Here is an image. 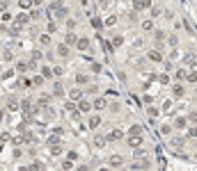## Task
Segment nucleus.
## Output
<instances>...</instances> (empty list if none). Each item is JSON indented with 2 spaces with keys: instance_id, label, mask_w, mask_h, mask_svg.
<instances>
[{
  "instance_id": "nucleus-1",
  "label": "nucleus",
  "mask_w": 197,
  "mask_h": 171,
  "mask_svg": "<svg viewBox=\"0 0 197 171\" xmlns=\"http://www.w3.org/2000/svg\"><path fill=\"white\" fill-rule=\"evenodd\" d=\"M48 7L53 9V14L57 16V19H64V16H67V7H62V2H60V0H55V2H50Z\"/></svg>"
},
{
  "instance_id": "nucleus-2",
  "label": "nucleus",
  "mask_w": 197,
  "mask_h": 171,
  "mask_svg": "<svg viewBox=\"0 0 197 171\" xmlns=\"http://www.w3.org/2000/svg\"><path fill=\"white\" fill-rule=\"evenodd\" d=\"M42 114H44V116H42V121H44V123H46V121H53V119H55V110H53V107H48V105L44 107V112H42Z\"/></svg>"
},
{
  "instance_id": "nucleus-3",
  "label": "nucleus",
  "mask_w": 197,
  "mask_h": 171,
  "mask_svg": "<svg viewBox=\"0 0 197 171\" xmlns=\"http://www.w3.org/2000/svg\"><path fill=\"white\" fill-rule=\"evenodd\" d=\"M108 164H110V167H121V164H124V157L115 153V155H110V157H108Z\"/></svg>"
},
{
  "instance_id": "nucleus-4",
  "label": "nucleus",
  "mask_w": 197,
  "mask_h": 171,
  "mask_svg": "<svg viewBox=\"0 0 197 171\" xmlns=\"http://www.w3.org/2000/svg\"><path fill=\"white\" fill-rule=\"evenodd\" d=\"M129 146L140 148V146H142V135H131V137H129Z\"/></svg>"
},
{
  "instance_id": "nucleus-5",
  "label": "nucleus",
  "mask_w": 197,
  "mask_h": 171,
  "mask_svg": "<svg viewBox=\"0 0 197 171\" xmlns=\"http://www.w3.org/2000/svg\"><path fill=\"white\" fill-rule=\"evenodd\" d=\"M154 39H156V46H158V50L163 48V41H165V32L163 30H156L154 32Z\"/></svg>"
},
{
  "instance_id": "nucleus-6",
  "label": "nucleus",
  "mask_w": 197,
  "mask_h": 171,
  "mask_svg": "<svg viewBox=\"0 0 197 171\" xmlns=\"http://www.w3.org/2000/svg\"><path fill=\"white\" fill-rule=\"evenodd\" d=\"M69 98H71L73 103H78L80 98H83V89H78V87H76V89H71V91H69Z\"/></svg>"
},
{
  "instance_id": "nucleus-7",
  "label": "nucleus",
  "mask_w": 197,
  "mask_h": 171,
  "mask_svg": "<svg viewBox=\"0 0 197 171\" xmlns=\"http://www.w3.org/2000/svg\"><path fill=\"white\" fill-rule=\"evenodd\" d=\"M133 5H135V9H149L151 0H133Z\"/></svg>"
},
{
  "instance_id": "nucleus-8",
  "label": "nucleus",
  "mask_w": 197,
  "mask_h": 171,
  "mask_svg": "<svg viewBox=\"0 0 197 171\" xmlns=\"http://www.w3.org/2000/svg\"><path fill=\"white\" fill-rule=\"evenodd\" d=\"M32 19H30V14H19L16 16V25H28Z\"/></svg>"
},
{
  "instance_id": "nucleus-9",
  "label": "nucleus",
  "mask_w": 197,
  "mask_h": 171,
  "mask_svg": "<svg viewBox=\"0 0 197 171\" xmlns=\"http://www.w3.org/2000/svg\"><path fill=\"white\" fill-rule=\"evenodd\" d=\"M78 110L87 114V112L92 110V103H90V101H83V98H80V101H78Z\"/></svg>"
},
{
  "instance_id": "nucleus-10",
  "label": "nucleus",
  "mask_w": 197,
  "mask_h": 171,
  "mask_svg": "<svg viewBox=\"0 0 197 171\" xmlns=\"http://www.w3.org/2000/svg\"><path fill=\"white\" fill-rule=\"evenodd\" d=\"M149 60L151 62H163V55H160V50H149Z\"/></svg>"
},
{
  "instance_id": "nucleus-11",
  "label": "nucleus",
  "mask_w": 197,
  "mask_h": 171,
  "mask_svg": "<svg viewBox=\"0 0 197 171\" xmlns=\"http://www.w3.org/2000/svg\"><path fill=\"white\" fill-rule=\"evenodd\" d=\"M7 107H9L11 112L19 110V98H16V96H9V98H7Z\"/></svg>"
},
{
  "instance_id": "nucleus-12",
  "label": "nucleus",
  "mask_w": 197,
  "mask_h": 171,
  "mask_svg": "<svg viewBox=\"0 0 197 171\" xmlns=\"http://www.w3.org/2000/svg\"><path fill=\"white\" fill-rule=\"evenodd\" d=\"M186 123H188V119L177 116V119H174V128H177V130H183V128H186Z\"/></svg>"
},
{
  "instance_id": "nucleus-13",
  "label": "nucleus",
  "mask_w": 197,
  "mask_h": 171,
  "mask_svg": "<svg viewBox=\"0 0 197 171\" xmlns=\"http://www.w3.org/2000/svg\"><path fill=\"white\" fill-rule=\"evenodd\" d=\"M76 46H78V50H87V48H90V39H87V37H85V39H78Z\"/></svg>"
},
{
  "instance_id": "nucleus-14",
  "label": "nucleus",
  "mask_w": 197,
  "mask_h": 171,
  "mask_svg": "<svg viewBox=\"0 0 197 171\" xmlns=\"http://www.w3.org/2000/svg\"><path fill=\"white\" fill-rule=\"evenodd\" d=\"M106 141H108V137H103V135H96V137H94V146L103 148V146H106Z\"/></svg>"
},
{
  "instance_id": "nucleus-15",
  "label": "nucleus",
  "mask_w": 197,
  "mask_h": 171,
  "mask_svg": "<svg viewBox=\"0 0 197 171\" xmlns=\"http://www.w3.org/2000/svg\"><path fill=\"white\" fill-rule=\"evenodd\" d=\"M62 151H64V148H62V146L60 144H50V155H62Z\"/></svg>"
},
{
  "instance_id": "nucleus-16",
  "label": "nucleus",
  "mask_w": 197,
  "mask_h": 171,
  "mask_svg": "<svg viewBox=\"0 0 197 171\" xmlns=\"http://www.w3.org/2000/svg\"><path fill=\"white\" fill-rule=\"evenodd\" d=\"M57 55H60V57H67L69 55V46L67 44H60V46H57Z\"/></svg>"
},
{
  "instance_id": "nucleus-17",
  "label": "nucleus",
  "mask_w": 197,
  "mask_h": 171,
  "mask_svg": "<svg viewBox=\"0 0 197 171\" xmlns=\"http://www.w3.org/2000/svg\"><path fill=\"white\" fill-rule=\"evenodd\" d=\"M76 41H78V39H76V34H73V32H69L67 37H64V44H67V46H73Z\"/></svg>"
},
{
  "instance_id": "nucleus-18",
  "label": "nucleus",
  "mask_w": 197,
  "mask_h": 171,
  "mask_svg": "<svg viewBox=\"0 0 197 171\" xmlns=\"http://www.w3.org/2000/svg\"><path fill=\"white\" fill-rule=\"evenodd\" d=\"M98 126H101V116H90V128H98Z\"/></svg>"
},
{
  "instance_id": "nucleus-19",
  "label": "nucleus",
  "mask_w": 197,
  "mask_h": 171,
  "mask_svg": "<svg viewBox=\"0 0 197 171\" xmlns=\"http://www.w3.org/2000/svg\"><path fill=\"white\" fill-rule=\"evenodd\" d=\"M92 107H96V110H103V107H106V98H96V101L92 103Z\"/></svg>"
},
{
  "instance_id": "nucleus-20",
  "label": "nucleus",
  "mask_w": 197,
  "mask_h": 171,
  "mask_svg": "<svg viewBox=\"0 0 197 171\" xmlns=\"http://www.w3.org/2000/svg\"><path fill=\"white\" fill-rule=\"evenodd\" d=\"M16 69H19L21 73H25V71L30 69V62H16Z\"/></svg>"
},
{
  "instance_id": "nucleus-21",
  "label": "nucleus",
  "mask_w": 197,
  "mask_h": 171,
  "mask_svg": "<svg viewBox=\"0 0 197 171\" xmlns=\"http://www.w3.org/2000/svg\"><path fill=\"white\" fill-rule=\"evenodd\" d=\"M42 78H53V69L50 66H42Z\"/></svg>"
},
{
  "instance_id": "nucleus-22",
  "label": "nucleus",
  "mask_w": 197,
  "mask_h": 171,
  "mask_svg": "<svg viewBox=\"0 0 197 171\" xmlns=\"http://www.w3.org/2000/svg\"><path fill=\"white\" fill-rule=\"evenodd\" d=\"M121 135H124V132H121V130H112V132H110V135H108V139H112V141H117V139H121Z\"/></svg>"
},
{
  "instance_id": "nucleus-23",
  "label": "nucleus",
  "mask_w": 197,
  "mask_h": 171,
  "mask_svg": "<svg viewBox=\"0 0 197 171\" xmlns=\"http://www.w3.org/2000/svg\"><path fill=\"white\" fill-rule=\"evenodd\" d=\"M186 75H188V71H186V69H179L174 78H177V80H186Z\"/></svg>"
},
{
  "instance_id": "nucleus-24",
  "label": "nucleus",
  "mask_w": 197,
  "mask_h": 171,
  "mask_svg": "<svg viewBox=\"0 0 197 171\" xmlns=\"http://www.w3.org/2000/svg\"><path fill=\"white\" fill-rule=\"evenodd\" d=\"M39 44L48 46V44H50V32H48V34H42V37H39Z\"/></svg>"
},
{
  "instance_id": "nucleus-25",
  "label": "nucleus",
  "mask_w": 197,
  "mask_h": 171,
  "mask_svg": "<svg viewBox=\"0 0 197 171\" xmlns=\"http://www.w3.org/2000/svg\"><path fill=\"white\" fill-rule=\"evenodd\" d=\"M147 167H149V162H147V160H140V162L133 164V169H147Z\"/></svg>"
},
{
  "instance_id": "nucleus-26",
  "label": "nucleus",
  "mask_w": 197,
  "mask_h": 171,
  "mask_svg": "<svg viewBox=\"0 0 197 171\" xmlns=\"http://www.w3.org/2000/svg\"><path fill=\"white\" fill-rule=\"evenodd\" d=\"M21 137H23V141H34V135H32V132H28V130H23Z\"/></svg>"
},
{
  "instance_id": "nucleus-27",
  "label": "nucleus",
  "mask_w": 197,
  "mask_h": 171,
  "mask_svg": "<svg viewBox=\"0 0 197 171\" xmlns=\"http://www.w3.org/2000/svg\"><path fill=\"white\" fill-rule=\"evenodd\" d=\"M19 7H21V9H30L32 2H30V0H19Z\"/></svg>"
},
{
  "instance_id": "nucleus-28",
  "label": "nucleus",
  "mask_w": 197,
  "mask_h": 171,
  "mask_svg": "<svg viewBox=\"0 0 197 171\" xmlns=\"http://www.w3.org/2000/svg\"><path fill=\"white\" fill-rule=\"evenodd\" d=\"M76 82H78V85H87V75L78 73V75H76Z\"/></svg>"
},
{
  "instance_id": "nucleus-29",
  "label": "nucleus",
  "mask_w": 197,
  "mask_h": 171,
  "mask_svg": "<svg viewBox=\"0 0 197 171\" xmlns=\"http://www.w3.org/2000/svg\"><path fill=\"white\" fill-rule=\"evenodd\" d=\"M156 80H158L160 85H167V82H170V75H167V73H163V75H158Z\"/></svg>"
},
{
  "instance_id": "nucleus-30",
  "label": "nucleus",
  "mask_w": 197,
  "mask_h": 171,
  "mask_svg": "<svg viewBox=\"0 0 197 171\" xmlns=\"http://www.w3.org/2000/svg\"><path fill=\"white\" fill-rule=\"evenodd\" d=\"M48 103H50V96H42L39 98V107H46Z\"/></svg>"
},
{
  "instance_id": "nucleus-31",
  "label": "nucleus",
  "mask_w": 197,
  "mask_h": 171,
  "mask_svg": "<svg viewBox=\"0 0 197 171\" xmlns=\"http://www.w3.org/2000/svg\"><path fill=\"white\" fill-rule=\"evenodd\" d=\"M174 96H177V98L183 96V87H181V85H174Z\"/></svg>"
},
{
  "instance_id": "nucleus-32",
  "label": "nucleus",
  "mask_w": 197,
  "mask_h": 171,
  "mask_svg": "<svg viewBox=\"0 0 197 171\" xmlns=\"http://www.w3.org/2000/svg\"><path fill=\"white\" fill-rule=\"evenodd\" d=\"M30 57H32V60H42L44 55H42V50H37V48H34V50L30 52Z\"/></svg>"
},
{
  "instance_id": "nucleus-33",
  "label": "nucleus",
  "mask_w": 197,
  "mask_h": 171,
  "mask_svg": "<svg viewBox=\"0 0 197 171\" xmlns=\"http://www.w3.org/2000/svg\"><path fill=\"white\" fill-rule=\"evenodd\" d=\"M42 85H44V78H42V75H37V78L32 80V87H42Z\"/></svg>"
},
{
  "instance_id": "nucleus-34",
  "label": "nucleus",
  "mask_w": 197,
  "mask_h": 171,
  "mask_svg": "<svg viewBox=\"0 0 197 171\" xmlns=\"http://www.w3.org/2000/svg\"><path fill=\"white\" fill-rule=\"evenodd\" d=\"M147 114H149V116H151V119H156V116H158V114H160V112H158V110H156V107H149V110H147Z\"/></svg>"
},
{
  "instance_id": "nucleus-35",
  "label": "nucleus",
  "mask_w": 197,
  "mask_h": 171,
  "mask_svg": "<svg viewBox=\"0 0 197 171\" xmlns=\"http://www.w3.org/2000/svg\"><path fill=\"white\" fill-rule=\"evenodd\" d=\"M172 146H174V148H177V146H183V137H174V139H172Z\"/></svg>"
},
{
  "instance_id": "nucleus-36",
  "label": "nucleus",
  "mask_w": 197,
  "mask_h": 171,
  "mask_svg": "<svg viewBox=\"0 0 197 171\" xmlns=\"http://www.w3.org/2000/svg\"><path fill=\"white\" fill-rule=\"evenodd\" d=\"M131 135H142V126H133L131 128Z\"/></svg>"
},
{
  "instance_id": "nucleus-37",
  "label": "nucleus",
  "mask_w": 197,
  "mask_h": 171,
  "mask_svg": "<svg viewBox=\"0 0 197 171\" xmlns=\"http://www.w3.org/2000/svg\"><path fill=\"white\" fill-rule=\"evenodd\" d=\"M62 169H73V160H64L62 162Z\"/></svg>"
},
{
  "instance_id": "nucleus-38",
  "label": "nucleus",
  "mask_w": 197,
  "mask_h": 171,
  "mask_svg": "<svg viewBox=\"0 0 197 171\" xmlns=\"http://www.w3.org/2000/svg\"><path fill=\"white\" fill-rule=\"evenodd\" d=\"M142 27H144V30H151V27H154V21H142Z\"/></svg>"
},
{
  "instance_id": "nucleus-39",
  "label": "nucleus",
  "mask_w": 197,
  "mask_h": 171,
  "mask_svg": "<svg viewBox=\"0 0 197 171\" xmlns=\"http://www.w3.org/2000/svg\"><path fill=\"white\" fill-rule=\"evenodd\" d=\"M106 25H108V27H112V25H117V19H115V16H110V19L106 21Z\"/></svg>"
},
{
  "instance_id": "nucleus-40",
  "label": "nucleus",
  "mask_w": 197,
  "mask_h": 171,
  "mask_svg": "<svg viewBox=\"0 0 197 171\" xmlns=\"http://www.w3.org/2000/svg\"><path fill=\"white\" fill-rule=\"evenodd\" d=\"M112 44H115V46H121V44H124V37H119V34H117V37L112 39Z\"/></svg>"
},
{
  "instance_id": "nucleus-41",
  "label": "nucleus",
  "mask_w": 197,
  "mask_h": 171,
  "mask_svg": "<svg viewBox=\"0 0 197 171\" xmlns=\"http://www.w3.org/2000/svg\"><path fill=\"white\" fill-rule=\"evenodd\" d=\"M53 94H55V96H62V94H64V91H62V85H55V89H53Z\"/></svg>"
},
{
  "instance_id": "nucleus-42",
  "label": "nucleus",
  "mask_w": 197,
  "mask_h": 171,
  "mask_svg": "<svg viewBox=\"0 0 197 171\" xmlns=\"http://www.w3.org/2000/svg\"><path fill=\"white\" fill-rule=\"evenodd\" d=\"M64 110H69V112H76L78 107H76V105H73V103H64Z\"/></svg>"
},
{
  "instance_id": "nucleus-43",
  "label": "nucleus",
  "mask_w": 197,
  "mask_h": 171,
  "mask_svg": "<svg viewBox=\"0 0 197 171\" xmlns=\"http://www.w3.org/2000/svg\"><path fill=\"white\" fill-rule=\"evenodd\" d=\"M160 14H163L160 7H151V16H154V19H156V16H160Z\"/></svg>"
},
{
  "instance_id": "nucleus-44",
  "label": "nucleus",
  "mask_w": 197,
  "mask_h": 171,
  "mask_svg": "<svg viewBox=\"0 0 197 171\" xmlns=\"http://www.w3.org/2000/svg\"><path fill=\"white\" fill-rule=\"evenodd\" d=\"M172 110V101H165L163 103V112H170Z\"/></svg>"
},
{
  "instance_id": "nucleus-45",
  "label": "nucleus",
  "mask_w": 197,
  "mask_h": 171,
  "mask_svg": "<svg viewBox=\"0 0 197 171\" xmlns=\"http://www.w3.org/2000/svg\"><path fill=\"white\" fill-rule=\"evenodd\" d=\"M28 169H44V164H42V162H32Z\"/></svg>"
},
{
  "instance_id": "nucleus-46",
  "label": "nucleus",
  "mask_w": 197,
  "mask_h": 171,
  "mask_svg": "<svg viewBox=\"0 0 197 171\" xmlns=\"http://www.w3.org/2000/svg\"><path fill=\"white\" fill-rule=\"evenodd\" d=\"M62 73H64V69H62V66H55L53 69V75H62Z\"/></svg>"
},
{
  "instance_id": "nucleus-47",
  "label": "nucleus",
  "mask_w": 197,
  "mask_h": 171,
  "mask_svg": "<svg viewBox=\"0 0 197 171\" xmlns=\"http://www.w3.org/2000/svg\"><path fill=\"white\" fill-rule=\"evenodd\" d=\"M188 121L190 123H197V114H195V112H190V114H188Z\"/></svg>"
},
{
  "instance_id": "nucleus-48",
  "label": "nucleus",
  "mask_w": 197,
  "mask_h": 171,
  "mask_svg": "<svg viewBox=\"0 0 197 171\" xmlns=\"http://www.w3.org/2000/svg\"><path fill=\"white\" fill-rule=\"evenodd\" d=\"M57 141H60V137H57V132L53 135V137H48V144H57Z\"/></svg>"
},
{
  "instance_id": "nucleus-49",
  "label": "nucleus",
  "mask_w": 197,
  "mask_h": 171,
  "mask_svg": "<svg viewBox=\"0 0 197 171\" xmlns=\"http://www.w3.org/2000/svg\"><path fill=\"white\" fill-rule=\"evenodd\" d=\"M160 132H163V135H170L172 128H170V126H163V128H160Z\"/></svg>"
},
{
  "instance_id": "nucleus-50",
  "label": "nucleus",
  "mask_w": 197,
  "mask_h": 171,
  "mask_svg": "<svg viewBox=\"0 0 197 171\" xmlns=\"http://www.w3.org/2000/svg\"><path fill=\"white\" fill-rule=\"evenodd\" d=\"M188 137H195L197 139V128H190V130H188Z\"/></svg>"
},
{
  "instance_id": "nucleus-51",
  "label": "nucleus",
  "mask_w": 197,
  "mask_h": 171,
  "mask_svg": "<svg viewBox=\"0 0 197 171\" xmlns=\"http://www.w3.org/2000/svg\"><path fill=\"white\" fill-rule=\"evenodd\" d=\"M2 78H14V71H11V69H9V71H5Z\"/></svg>"
},
{
  "instance_id": "nucleus-52",
  "label": "nucleus",
  "mask_w": 197,
  "mask_h": 171,
  "mask_svg": "<svg viewBox=\"0 0 197 171\" xmlns=\"http://www.w3.org/2000/svg\"><path fill=\"white\" fill-rule=\"evenodd\" d=\"M98 7H101V9H108V0H98Z\"/></svg>"
},
{
  "instance_id": "nucleus-53",
  "label": "nucleus",
  "mask_w": 197,
  "mask_h": 171,
  "mask_svg": "<svg viewBox=\"0 0 197 171\" xmlns=\"http://www.w3.org/2000/svg\"><path fill=\"white\" fill-rule=\"evenodd\" d=\"M92 23H94V27H96V30H101V25H103V23L98 21V19H94V21H92Z\"/></svg>"
},
{
  "instance_id": "nucleus-54",
  "label": "nucleus",
  "mask_w": 197,
  "mask_h": 171,
  "mask_svg": "<svg viewBox=\"0 0 197 171\" xmlns=\"http://www.w3.org/2000/svg\"><path fill=\"white\" fill-rule=\"evenodd\" d=\"M32 2V7H39V5H42V0H30Z\"/></svg>"
},
{
  "instance_id": "nucleus-55",
  "label": "nucleus",
  "mask_w": 197,
  "mask_h": 171,
  "mask_svg": "<svg viewBox=\"0 0 197 171\" xmlns=\"http://www.w3.org/2000/svg\"><path fill=\"white\" fill-rule=\"evenodd\" d=\"M7 9V2H2V0H0V11H5Z\"/></svg>"
},
{
  "instance_id": "nucleus-56",
  "label": "nucleus",
  "mask_w": 197,
  "mask_h": 171,
  "mask_svg": "<svg viewBox=\"0 0 197 171\" xmlns=\"http://www.w3.org/2000/svg\"><path fill=\"white\" fill-rule=\"evenodd\" d=\"M193 73H197V62H193Z\"/></svg>"
},
{
  "instance_id": "nucleus-57",
  "label": "nucleus",
  "mask_w": 197,
  "mask_h": 171,
  "mask_svg": "<svg viewBox=\"0 0 197 171\" xmlns=\"http://www.w3.org/2000/svg\"><path fill=\"white\" fill-rule=\"evenodd\" d=\"M2 119H5V112H2V110H0V121H2Z\"/></svg>"
}]
</instances>
